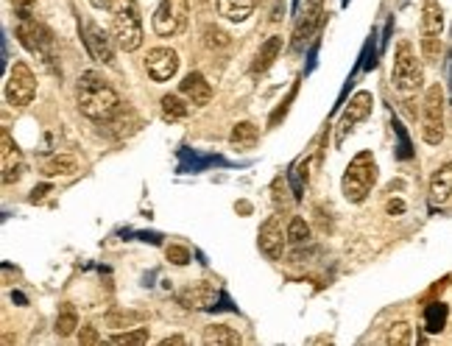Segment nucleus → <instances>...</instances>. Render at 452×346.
I'll list each match as a JSON object with an SVG mask.
<instances>
[{
	"instance_id": "38",
	"label": "nucleus",
	"mask_w": 452,
	"mask_h": 346,
	"mask_svg": "<svg viewBox=\"0 0 452 346\" xmlns=\"http://www.w3.org/2000/svg\"><path fill=\"white\" fill-rule=\"evenodd\" d=\"M394 126H396V135H399V156L408 159V156L413 154V151H410V142H408V135H405V129H402L399 123H394Z\"/></svg>"
},
{
	"instance_id": "3",
	"label": "nucleus",
	"mask_w": 452,
	"mask_h": 346,
	"mask_svg": "<svg viewBox=\"0 0 452 346\" xmlns=\"http://www.w3.org/2000/svg\"><path fill=\"white\" fill-rule=\"evenodd\" d=\"M375 182H377L375 156H372L369 151H360V154L349 162V168H346V173H344V182H341L346 202H352V204L366 202V196L372 193Z\"/></svg>"
},
{
	"instance_id": "6",
	"label": "nucleus",
	"mask_w": 452,
	"mask_h": 346,
	"mask_svg": "<svg viewBox=\"0 0 452 346\" xmlns=\"http://www.w3.org/2000/svg\"><path fill=\"white\" fill-rule=\"evenodd\" d=\"M422 137L430 145H439L444 140V89H441V84H433L425 92V104H422Z\"/></svg>"
},
{
	"instance_id": "26",
	"label": "nucleus",
	"mask_w": 452,
	"mask_h": 346,
	"mask_svg": "<svg viewBox=\"0 0 452 346\" xmlns=\"http://www.w3.org/2000/svg\"><path fill=\"white\" fill-rule=\"evenodd\" d=\"M56 335H62V338H70L75 330H78V313H75L73 304H62L59 307V313H56Z\"/></svg>"
},
{
	"instance_id": "32",
	"label": "nucleus",
	"mask_w": 452,
	"mask_h": 346,
	"mask_svg": "<svg viewBox=\"0 0 452 346\" xmlns=\"http://www.w3.org/2000/svg\"><path fill=\"white\" fill-rule=\"evenodd\" d=\"M444 54V45H441V37H436V34H425L422 37V59L425 62H439V56Z\"/></svg>"
},
{
	"instance_id": "41",
	"label": "nucleus",
	"mask_w": 452,
	"mask_h": 346,
	"mask_svg": "<svg viewBox=\"0 0 452 346\" xmlns=\"http://www.w3.org/2000/svg\"><path fill=\"white\" fill-rule=\"evenodd\" d=\"M170 344H184V338H182V335H173V338H165V341H162V346H170Z\"/></svg>"
},
{
	"instance_id": "13",
	"label": "nucleus",
	"mask_w": 452,
	"mask_h": 346,
	"mask_svg": "<svg viewBox=\"0 0 452 346\" xmlns=\"http://www.w3.org/2000/svg\"><path fill=\"white\" fill-rule=\"evenodd\" d=\"M146 70L153 81H170L179 73V54L173 48H151L146 56Z\"/></svg>"
},
{
	"instance_id": "36",
	"label": "nucleus",
	"mask_w": 452,
	"mask_h": 346,
	"mask_svg": "<svg viewBox=\"0 0 452 346\" xmlns=\"http://www.w3.org/2000/svg\"><path fill=\"white\" fill-rule=\"evenodd\" d=\"M11 6H14L20 20H28L34 14V8H37V0H11Z\"/></svg>"
},
{
	"instance_id": "25",
	"label": "nucleus",
	"mask_w": 452,
	"mask_h": 346,
	"mask_svg": "<svg viewBox=\"0 0 452 346\" xmlns=\"http://www.w3.org/2000/svg\"><path fill=\"white\" fill-rule=\"evenodd\" d=\"M447 319H450V307L444 302H433V304L425 307V327H427V333H433V335L441 333L447 327Z\"/></svg>"
},
{
	"instance_id": "30",
	"label": "nucleus",
	"mask_w": 452,
	"mask_h": 346,
	"mask_svg": "<svg viewBox=\"0 0 452 346\" xmlns=\"http://www.w3.org/2000/svg\"><path fill=\"white\" fill-rule=\"evenodd\" d=\"M204 45L207 48H213V51H224L232 45V37L226 34L224 28H218V25H204Z\"/></svg>"
},
{
	"instance_id": "20",
	"label": "nucleus",
	"mask_w": 452,
	"mask_h": 346,
	"mask_svg": "<svg viewBox=\"0 0 452 346\" xmlns=\"http://www.w3.org/2000/svg\"><path fill=\"white\" fill-rule=\"evenodd\" d=\"M441 31H444V8L439 6V0H425V6H422V34L441 37Z\"/></svg>"
},
{
	"instance_id": "17",
	"label": "nucleus",
	"mask_w": 452,
	"mask_h": 346,
	"mask_svg": "<svg viewBox=\"0 0 452 346\" xmlns=\"http://www.w3.org/2000/svg\"><path fill=\"white\" fill-rule=\"evenodd\" d=\"M452 199V162L441 165L430 179V204L441 207Z\"/></svg>"
},
{
	"instance_id": "8",
	"label": "nucleus",
	"mask_w": 452,
	"mask_h": 346,
	"mask_svg": "<svg viewBox=\"0 0 452 346\" xmlns=\"http://www.w3.org/2000/svg\"><path fill=\"white\" fill-rule=\"evenodd\" d=\"M37 98V75L25 62H14L8 70V81H6V101L11 106H28Z\"/></svg>"
},
{
	"instance_id": "4",
	"label": "nucleus",
	"mask_w": 452,
	"mask_h": 346,
	"mask_svg": "<svg viewBox=\"0 0 452 346\" xmlns=\"http://www.w3.org/2000/svg\"><path fill=\"white\" fill-rule=\"evenodd\" d=\"M17 39H20V45L25 48V51H31L34 56H39L42 59V65L45 68H51L56 73V37H54V31L48 28V25H42V23H37V20H20V25H17Z\"/></svg>"
},
{
	"instance_id": "29",
	"label": "nucleus",
	"mask_w": 452,
	"mask_h": 346,
	"mask_svg": "<svg viewBox=\"0 0 452 346\" xmlns=\"http://www.w3.org/2000/svg\"><path fill=\"white\" fill-rule=\"evenodd\" d=\"M382 341H385L388 346H408L410 341H413V335H410V324H408V321H396V324H391Z\"/></svg>"
},
{
	"instance_id": "7",
	"label": "nucleus",
	"mask_w": 452,
	"mask_h": 346,
	"mask_svg": "<svg viewBox=\"0 0 452 346\" xmlns=\"http://www.w3.org/2000/svg\"><path fill=\"white\" fill-rule=\"evenodd\" d=\"M190 23V0H162L153 11L156 37H179Z\"/></svg>"
},
{
	"instance_id": "11",
	"label": "nucleus",
	"mask_w": 452,
	"mask_h": 346,
	"mask_svg": "<svg viewBox=\"0 0 452 346\" xmlns=\"http://www.w3.org/2000/svg\"><path fill=\"white\" fill-rule=\"evenodd\" d=\"M324 14H327L324 0H301L299 20H296V31H294V37H296V48H301V45H304V42H307L318 28H321Z\"/></svg>"
},
{
	"instance_id": "28",
	"label": "nucleus",
	"mask_w": 452,
	"mask_h": 346,
	"mask_svg": "<svg viewBox=\"0 0 452 346\" xmlns=\"http://www.w3.org/2000/svg\"><path fill=\"white\" fill-rule=\"evenodd\" d=\"M140 321H143V316H140V313H134V310H115V313H109V316H106V327H112V330L140 327Z\"/></svg>"
},
{
	"instance_id": "42",
	"label": "nucleus",
	"mask_w": 452,
	"mask_h": 346,
	"mask_svg": "<svg viewBox=\"0 0 452 346\" xmlns=\"http://www.w3.org/2000/svg\"><path fill=\"white\" fill-rule=\"evenodd\" d=\"M89 3H92L95 8H109V6H112V0H89Z\"/></svg>"
},
{
	"instance_id": "33",
	"label": "nucleus",
	"mask_w": 452,
	"mask_h": 346,
	"mask_svg": "<svg viewBox=\"0 0 452 346\" xmlns=\"http://www.w3.org/2000/svg\"><path fill=\"white\" fill-rule=\"evenodd\" d=\"M288 240L291 243H296V246H301V243H307L310 240V226H307V221L304 218H291V223H288Z\"/></svg>"
},
{
	"instance_id": "9",
	"label": "nucleus",
	"mask_w": 452,
	"mask_h": 346,
	"mask_svg": "<svg viewBox=\"0 0 452 346\" xmlns=\"http://www.w3.org/2000/svg\"><path fill=\"white\" fill-rule=\"evenodd\" d=\"M81 37H84V45L89 51V56L101 65H115V37H109V31H103L95 20H84L81 25Z\"/></svg>"
},
{
	"instance_id": "35",
	"label": "nucleus",
	"mask_w": 452,
	"mask_h": 346,
	"mask_svg": "<svg viewBox=\"0 0 452 346\" xmlns=\"http://www.w3.org/2000/svg\"><path fill=\"white\" fill-rule=\"evenodd\" d=\"M288 193V187H285V179L282 176H277L274 179V199H277V204H282V207H291V196H285Z\"/></svg>"
},
{
	"instance_id": "12",
	"label": "nucleus",
	"mask_w": 452,
	"mask_h": 346,
	"mask_svg": "<svg viewBox=\"0 0 452 346\" xmlns=\"http://www.w3.org/2000/svg\"><path fill=\"white\" fill-rule=\"evenodd\" d=\"M0 156H3V185H17L25 173V156L6 129L0 132Z\"/></svg>"
},
{
	"instance_id": "40",
	"label": "nucleus",
	"mask_w": 452,
	"mask_h": 346,
	"mask_svg": "<svg viewBox=\"0 0 452 346\" xmlns=\"http://www.w3.org/2000/svg\"><path fill=\"white\" fill-rule=\"evenodd\" d=\"M385 212H388V215H402V212H405V202H402V199H388Z\"/></svg>"
},
{
	"instance_id": "15",
	"label": "nucleus",
	"mask_w": 452,
	"mask_h": 346,
	"mask_svg": "<svg viewBox=\"0 0 452 346\" xmlns=\"http://www.w3.org/2000/svg\"><path fill=\"white\" fill-rule=\"evenodd\" d=\"M215 296H218V288L207 279H199L179 293V304L187 307V310H207V307H213Z\"/></svg>"
},
{
	"instance_id": "23",
	"label": "nucleus",
	"mask_w": 452,
	"mask_h": 346,
	"mask_svg": "<svg viewBox=\"0 0 452 346\" xmlns=\"http://www.w3.org/2000/svg\"><path fill=\"white\" fill-rule=\"evenodd\" d=\"M162 121H168V123H179V121H184L187 115H190V106L179 98V95H173V92H168V95H162Z\"/></svg>"
},
{
	"instance_id": "2",
	"label": "nucleus",
	"mask_w": 452,
	"mask_h": 346,
	"mask_svg": "<svg viewBox=\"0 0 452 346\" xmlns=\"http://www.w3.org/2000/svg\"><path fill=\"white\" fill-rule=\"evenodd\" d=\"M109 11H112V37H115L118 48L126 54L137 51L146 37L137 0H112Z\"/></svg>"
},
{
	"instance_id": "1",
	"label": "nucleus",
	"mask_w": 452,
	"mask_h": 346,
	"mask_svg": "<svg viewBox=\"0 0 452 346\" xmlns=\"http://www.w3.org/2000/svg\"><path fill=\"white\" fill-rule=\"evenodd\" d=\"M78 109L81 115H87L89 121H101L106 123L118 109H120V98L118 92L103 81L101 73L87 70L78 78Z\"/></svg>"
},
{
	"instance_id": "24",
	"label": "nucleus",
	"mask_w": 452,
	"mask_h": 346,
	"mask_svg": "<svg viewBox=\"0 0 452 346\" xmlns=\"http://www.w3.org/2000/svg\"><path fill=\"white\" fill-rule=\"evenodd\" d=\"M204 344L210 346H234L240 344V333L234 327H226V324H213L204 330Z\"/></svg>"
},
{
	"instance_id": "22",
	"label": "nucleus",
	"mask_w": 452,
	"mask_h": 346,
	"mask_svg": "<svg viewBox=\"0 0 452 346\" xmlns=\"http://www.w3.org/2000/svg\"><path fill=\"white\" fill-rule=\"evenodd\" d=\"M106 123L112 126V135H115V137H118V140L129 137V135H132V132H134V129L140 126V121H137V115H134V112H132L129 106H126V109L120 106V109H118V112H115V115H112V118H109Z\"/></svg>"
},
{
	"instance_id": "18",
	"label": "nucleus",
	"mask_w": 452,
	"mask_h": 346,
	"mask_svg": "<svg viewBox=\"0 0 452 346\" xmlns=\"http://www.w3.org/2000/svg\"><path fill=\"white\" fill-rule=\"evenodd\" d=\"M280 51H282V37H280V34L268 37V39L260 45V51H257V56H254V62H251V73H254V75H257V73H265V70L277 62Z\"/></svg>"
},
{
	"instance_id": "19",
	"label": "nucleus",
	"mask_w": 452,
	"mask_h": 346,
	"mask_svg": "<svg viewBox=\"0 0 452 346\" xmlns=\"http://www.w3.org/2000/svg\"><path fill=\"white\" fill-rule=\"evenodd\" d=\"M257 0H215V8L224 20H232V23H243L251 17Z\"/></svg>"
},
{
	"instance_id": "16",
	"label": "nucleus",
	"mask_w": 452,
	"mask_h": 346,
	"mask_svg": "<svg viewBox=\"0 0 452 346\" xmlns=\"http://www.w3.org/2000/svg\"><path fill=\"white\" fill-rule=\"evenodd\" d=\"M179 92H182L190 104H196V106H207V104L213 101V87H210V81H207L201 73H187L184 81L179 84Z\"/></svg>"
},
{
	"instance_id": "27",
	"label": "nucleus",
	"mask_w": 452,
	"mask_h": 346,
	"mask_svg": "<svg viewBox=\"0 0 452 346\" xmlns=\"http://www.w3.org/2000/svg\"><path fill=\"white\" fill-rule=\"evenodd\" d=\"M257 126L254 123H249V121H240V123H234V129H232V135H229V142L234 145V148H251L254 142H257Z\"/></svg>"
},
{
	"instance_id": "21",
	"label": "nucleus",
	"mask_w": 452,
	"mask_h": 346,
	"mask_svg": "<svg viewBox=\"0 0 452 346\" xmlns=\"http://www.w3.org/2000/svg\"><path fill=\"white\" fill-rule=\"evenodd\" d=\"M75 171H78V159H75L73 154H56L54 159H48V162L42 165V176H48V179L73 176Z\"/></svg>"
},
{
	"instance_id": "37",
	"label": "nucleus",
	"mask_w": 452,
	"mask_h": 346,
	"mask_svg": "<svg viewBox=\"0 0 452 346\" xmlns=\"http://www.w3.org/2000/svg\"><path fill=\"white\" fill-rule=\"evenodd\" d=\"M78 341H81V346H95V344H101V335H98L95 327H81Z\"/></svg>"
},
{
	"instance_id": "14",
	"label": "nucleus",
	"mask_w": 452,
	"mask_h": 346,
	"mask_svg": "<svg viewBox=\"0 0 452 346\" xmlns=\"http://www.w3.org/2000/svg\"><path fill=\"white\" fill-rule=\"evenodd\" d=\"M372 106H375V95H372L369 89H360V92H355V95L349 98V106L344 109V118H341V132H338V142L344 140L346 129H352L355 123H360V121H366V118L372 115Z\"/></svg>"
},
{
	"instance_id": "31",
	"label": "nucleus",
	"mask_w": 452,
	"mask_h": 346,
	"mask_svg": "<svg viewBox=\"0 0 452 346\" xmlns=\"http://www.w3.org/2000/svg\"><path fill=\"white\" fill-rule=\"evenodd\" d=\"M112 344H126V346H143L149 344V327H134V330H126V333H118L112 335Z\"/></svg>"
},
{
	"instance_id": "5",
	"label": "nucleus",
	"mask_w": 452,
	"mask_h": 346,
	"mask_svg": "<svg viewBox=\"0 0 452 346\" xmlns=\"http://www.w3.org/2000/svg\"><path fill=\"white\" fill-rule=\"evenodd\" d=\"M391 81L399 92H416L425 81L422 75V65L416 59V51L410 42H399L396 45V54H394V73H391Z\"/></svg>"
},
{
	"instance_id": "10",
	"label": "nucleus",
	"mask_w": 452,
	"mask_h": 346,
	"mask_svg": "<svg viewBox=\"0 0 452 346\" xmlns=\"http://www.w3.org/2000/svg\"><path fill=\"white\" fill-rule=\"evenodd\" d=\"M285 237H288V229L282 232V215H268L265 223L260 226V235H257L260 252L268 260H280L282 249H285Z\"/></svg>"
},
{
	"instance_id": "34",
	"label": "nucleus",
	"mask_w": 452,
	"mask_h": 346,
	"mask_svg": "<svg viewBox=\"0 0 452 346\" xmlns=\"http://www.w3.org/2000/svg\"><path fill=\"white\" fill-rule=\"evenodd\" d=\"M165 254H168V260H170L173 266H187V263H190V249H187V246L170 243V246L165 249Z\"/></svg>"
},
{
	"instance_id": "39",
	"label": "nucleus",
	"mask_w": 452,
	"mask_h": 346,
	"mask_svg": "<svg viewBox=\"0 0 452 346\" xmlns=\"http://www.w3.org/2000/svg\"><path fill=\"white\" fill-rule=\"evenodd\" d=\"M48 193H51V185H39V187H34V190H31L28 202H31V204H37V202H42Z\"/></svg>"
}]
</instances>
